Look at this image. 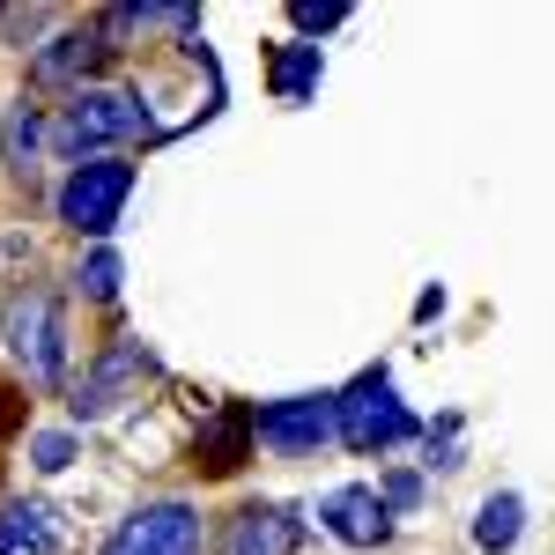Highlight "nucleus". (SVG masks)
Returning a JSON list of instances; mask_svg holds the SVG:
<instances>
[{"instance_id": "423d86ee", "label": "nucleus", "mask_w": 555, "mask_h": 555, "mask_svg": "<svg viewBox=\"0 0 555 555\" xmlns=\"http://www.w3.org/2000/svg\"><path fill=\"white\" fill-rule=\"evenodd\" d=\"M326 437H341V400H326V392L259 408V444H274V452H311Z\"/></svg>"}, {"instance_id": "a211bd4d", "label": "nucleus", "mask_w": 555, "mask_h": 555, "mask_svg": "<svg viewBox=\"0 0 555 555\" xmlns=\"http://www.w3.org/2000/svg\"><path fill=\"white\" fill-rule=\"evenodd\" d=\"M289 15H297L304 30H334V23H348V8H334V0H326V8H319V0H297Z\"/></svg>"}, {"instance_id": "0eeeda50", "label": "nucleus", "mask_w": 555, "mask_h": 555, "mask_svg": "<svg viewBox=\"0 0 555 555\" xmlns=\"http://www.w3.org/2000/svg\"><path fill=\"white\" fill-rule=\"evenodd\" d=\"M304 526L282 504H253V512L230 518V533H222V555H297Z\"/></svg>"}, {"instance_id": "39448f33", "label": "nucleus", "mask_w": 555, "mask_h": 555, "mask_svg": "<svg viewBox=\"0 0 555 555\" xmlns=\"http://www.w3.org/2000/svg\"><path fill=\"white\" fill-rule=\"evenodd\" d=\"M104 555H201V518L185 504H149L104 541Z\"/></svg>"}, {"instance_id": "7ed1b4c3", "label": "nucleus", "mask_w": 555, "mask_h": 555, "mask_svg": "<svg viewBox=\"0 0 555 555\" xmlns=\"http://www.w3.org/2000/svg\"><path fill=\"white\" fill-rule=\"evenodd\" d=\"M133 133H149V112H141V96L127 89H75V104H67V119H60V149H112V141H133Z\"/></svg>"}, {"instance_id": "1a4fd4ad", "label": "nucleus", "mask_w": 555, "mask_h": 555, "mask_svg": "<svg viewBox=\"0 0 555 555\" xmlns=\"http://www.w3.org/2000/svg\"><path fill=\"white\" fill-rule=\"evenodd\" d=\"M319 518H326V533L348 541V548H378L385 541V496L378 489H334L319 504Z\"/></svg>"}, {"instance_id": "9b49d317", "label": "nucleus", "mask_w": 555, "mask_h": 555, "mask_svg": "<svg viewBox=\"0 0 555 555\" xmlns=\"http://www.w3.org/2000/svg\"><path fill=\"white\" fill-rule=\"evenodd\" d=\"M96 60H104V30H67V38H52L38 52L30 75H38V82H82Z\"/></svg>"}, {"instance_id": "2eb2a0df", "label": "nucleus", "mask_w": 555, "mask_h": 555, "mask_svg": "<svg viewBox=\"0 0 555 555\" xmlns=\"http://www.w3.org/2000/svg\"><path fill=\"white\" fill-rule=\"evenodd\" d=\"M0 141H8V164H15V171H30V156H38V141H44V119L30 112V104H15V112H8V127H0Z\"/></svg>"}, {"instance_id": "9d476101", "label": "nucleus", "mask_w": 555, "mask_h": 555, "mask_svg": "<svg viewBox=\"0 0 555 555\" xmlns=\"http://www.w3.org/2000/svg\"><path fill=\"white\" fill-rule=\"evenodd\" d=\"M67 548V526L52 504H15L0 512V555H60Z\"/></svg>"}, {"instance_id": "dca6fc26", "label": "nucleus", "mask_w": 555, "mask_h": 555, "mask_svg": "<svg viewBox=\"0 0 555 555\" xmlns=\"http://www.w3.org/2000/svg\"><path fill=\"white\" fill-rule=\"evenodd\" d=\"M82 289H89V297H119V253H89Z\"/></svg>"}, {"instance_id": "ddd939ff", "label": "nucleus", "mask_w": 555, "mask_h": 555, "mask_svg": "<svg viewBox=\"0 0 555 555\" xmlns=\"http://www.w3.org/2000/svg\"><path fill=\"white\" fill-rule=\"evenodd\" d=\"M319 75H326L319 44H282V52H274V75H267V82H274V96H282V104H304V96L319 89Z\"/></svg>"}, {"instance_id": "f03ea898", "label": "nucleus", "mask_w": 555, "mask_h": 555, "mask_svg": "<svg viewBox=\"0 0 555 555\" xmlns=\"http://www.w3.org/2000/svg\"><path fill=\"white\" fill-rule=\"evenodd\" d=\"M341 437L356 452H385V444H408L415 437V415L400 408V392L385 371H363V378L341 392Z\"/></svg>"}, {"instance_id": "6ab92c4d", "label": "nucleus", "mask_w": 555, "mask_h": 555, "mask_svg": "<svg viewBox=\"0 0 555 555\" xmlns=\"http://www.w3.org/2000/svg\"><path fill=\"white\" fill-rule=\"evenodd\" d=\"M415 496H423L415 474H392V481H385V504H415Z\"/></svg>"}, {"instance_id": "f8f14e48", "label": "nucleus", "mask_w": 555, "mask_h": 555, "mask_svg": "<svg viewBox=\"0 0 555 555\" xmlns=\"http://www.w3.org/2000/svg\"><path fill=\"white\" fill-rule=\"evenodd\" d=\"M141 371H149L141 341H119L112 356H104V363H96V371H89L82 392H75V415H104V408H112V392H119L127 378H141Z\"/></svg>"}, {"instance_id": "4468645a", "label": "nucleus", "mask_w": 555, "mask_h": 555, "mask_svg": "<svg viewBox=\"0 0 555 555\" xmlns=\"http://www.w3.org/2000/svg\"><path fill=\"white\" fill-rule=\"evenodd\" d=\"M518 518H526V512H518V496H489L481 518H474V541H481L489 555H504L518 541Z\"/></svg>"}, {"instance_id": "20e7f679", "label": "nucleus", "mask_w": 555, "mask_h": 555, "mask_svg": "<svg viewBox=\"0 0 555 555\" xmlns=\"http://www.w3.org/2000/svg\"><path fill=\"white\" fill-rule=\"evenodd\" d=\"M133 193V164H112V156H96L82 171L60 185V215L82 230V237H112L119 230V208H127Z\"/></svg>"}, {"instance_id": "f257e3e1", "label": "nucleus", "mask_w": 555, "mask_h": 555, "mask_svg": "<svg viewBox=\"0 0 555 555\" xmlns=\"http://www.w3.org/2000/svg\"><path fill=\"white\" fill-rule=\"evenodd\" d=\"M0 334H8V356L23 363V378L52 385L60 378V363H67V348H60V304L44 297V289H15V297L0 304Z\"/></svg>"}, {"instance_id": "f3484780", "label": "nucleus", "mask_w": 555, "mask_h": 555, "mask_svg": "<svg viewBox=\"0 0 555 555\" xmlns=\"http://www.w3.org/2000/svg\"><path fill=\"white\" fill-rule=\"evenodd\" d=\"M30 460H38L44 474H60V467H67V460H75V437H67V429H44L38 444H30Z\"/></svg>"}, {"instance_id": "6e6552de", "label": "nucleus", "mask_w": 555, "mask_h": 555, "mask_svg": "<svg viewBox=\"0 0 555 555\" xmlns=\"http://www.w3.org/2000/svg\"><path fill=\"white\" fill-rule=\"evenodd\" d=\"M259 437V415L245 408V400H230V408H215L208 415V429H201V460L193 467H208V474H230V467H245V444Z\"/></svg>"}]
</instances>
